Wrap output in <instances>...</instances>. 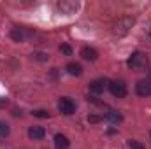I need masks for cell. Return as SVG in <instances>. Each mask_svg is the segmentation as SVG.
<instances>
[{
	"label": "cell",
	"mask_w": 151,
	"mask_h": 149,
	"mask_svg": "<svg viewBox=\"0 0 151 149\" xmlns=\"http://www.w3.org/2000/svg\"><path fill=\"white\" fill-rule=\"evenodd\" d=\"M128 148L130 149H144V146H142L139 140H132V139H130V140H128Z\"/></svg>",
	"instance_id": "obj_14"
},
{
	"label": "cell",
	"mask_w": 151,
	"mask_h": 149,
	"mask_svg": "<svg viewBox=\"0 0 151 149\" xmlns=\"http://www.w3.org/2000/svg\"><path fill=\"white\" fill-rule=\"evenodd\" d=\"M9 132H11L9 125H7V123H4V121H0V137H7V135H9Z\"/></svg>",
	"instance_id": "obj_12"
},
{
	"label": "cell",
	"mask_w": 151,
	"mask_h": 149,
	"mask_svg": "<svg viewBox=\"0 0 151 149\" xmlns=\"http://www.w3.org/2000/svg\"><path fill=\"white\" fill-rule=\"evenodd\" d=\"M100 119H102L100 116H88V121H90V123H99Z\"/></svg>",
	"instance_id": "obj_17"
},
{
	"label": "cell",
	"mask_w": 151,
	"mask_h": 149,
	"mask_svg": "<svg viewBox=\"0 0 151 149\" xmlns=\"http://www.w3.org/2000/svg\"><path fill=\"white\" fill-rule=\"evenodd\" d=\"M58 9L65 14H72L76 9H77V2H60L58 4Z\"/></svg>",
	"instance_id": "obj_9"
},
{
	"label": "cell",
	"mask_w": 151,
	"mask_h": 149,
	"mask_svg": "<svg viewBox=\"0 0 151 149\" xmlns=\"http://www.w3.org/2000/svg\"><path fill=\"white\" fill-rule=\"evenodd\" d=\"M11 37L14 39L16 42H21V40H23V34H21V30H19V28H14V30L11 32Z\"/></svg>",
	"instance_id": "obj_13"
},
{
	"label": "cell",
	"mask_w": 151,
	"mask_h": 149,
	"mask_svg": "<svg viewBox=\"0 0 151 149\" xmlns=\"http://www.w3.org/2000/svg\"><path fill=\"white\" fill-rule=\"evenodd\" d=\"M81 56H83L84 60H88V62H95V60L99 58V53H97L93 47H88V46H86V47L81 49Z\"/></svg>",
	"instance_id": "obj_7"
},
{
	"label": "cell",
	"mask_w": 151,
	"mask_h": 149,
	"mask_svg": "<svg viewBox=\"0 0 151 149\" xmlns=\"http://www.w3.org/2000/svg\"><path fill=\"white\" fill-rule=\"evenodd\" d=\"M32 114H34L35 117H49V112L44 111V109H37V111H34Z\"/></svg>",
	"instance_id": "obj_15"
},
{
	"label": "cell",
	"mask_w": 151,
	"mask_h": 149,
	"mask_svg": "<svg viewBox=\"0 0 151 149\" xmlns=\"http://www.w3.org/2000/svg\"><path fill=\"white\" fill-rule=\"evenodd\" d=\"M37 56H39V60H46V54H42V53H39Z\"/></svg>",
	"instance_id": "obj_18"
},
{
	"label": "cell",
	"mask_w": 151,
	"mask_h": 149,
	"mask_svg": "<svg viewBox=\"0 0 151 149\" xmlns=\"http://www.w3.org/2000/svg\"><path fill=\"white\" fill-rule=\"evenodd\" d=\"M44 135H46V130L42 126H30L28 128V137L34 139V140H40Z\"/></svg>",
	"instance_id": "obj_6"
},
{
	"label": "cell",
	"mask_w": 151,
	"mask_h": 149,
	"mask_svg": "<svg viewBox=\"0 0 151 149\" xmlns=\"http://www.w3.org/2000/svg\"><path fill=\"white\" fill-rule=\"evenodd\" d=\"M67 72L70 75H81L83 74V67L79 65V63H76V62H70V63H67Z\"/></svg>",
	"instance_id": "obj_10"
},
{
	"label": "cell",
	"mask_w": 151,
	"mask_h": 149,
	"mask_svg": "<svg viewBox=\"0 0 151 149\" xmlns=\"http://www.w3.org/2000/svg\"><path fill=\"white\" fill-rule=\"evenodd\" d=\"M107 86H109V91L113 93L116 98H125L127 97V86H125L123 81H113Z\"/></svg>",
	"instance_id": "obj_3"
},
{
	"label": "cell",
	"mask_w": 151,
	"mask_h": 149,
	"mask_svg": "<svg viewBox=\"0 0 151 149\" xmlns=\"http://www.w3.org/2000/svg\"><path fill=\"white\" fill-rule=\"evenodd\" d=\"M55 146H56V149H69L70 142H69V139H67L65 135L56 133V135H55Z\"/></svg>",
	"instance_id": "obj_8"
},
{
	"label": "cell",
	"mask_w": 151,
	"mask_h": 149,
	"mask_svg": "<svg viewBox=\"0 0 151 149\" xmlns=\"http://www.w3.org/2000/svg\"><path fill=\"white\" fill-rule=\"evenodd\" d=\"M106 117H107L111 123H114V125H118V123L123 121V116H121L118 111H107L106 112Z\"/></svg>",
	"instance_id": "obj_11"
},
{
	"label": "cell",
	"mask_w": 151,
	"mask_h": 149,
	"mask_svg": "<svg viewBox=\"0 0 151 149\" xmlns=\"http://www.w3.org/2000/svg\"><path fill=\"white\" fill-rule=\"evenodd\" d=\"M107 84H109V82H107L106 79H95V81L90 82V91H91L93 95H100V93H104V90H106Z\"/></svg>",
	"instance_id": "obj_4"
},
{
	"label": "cell",
	"mask_w": 151,
	"mask_h": 149,
	"mask_svg": "<svg viewBox=\"0 0 151 149\" xmlns=\"http://www.w3.org/2000/svg\"><path fill=\"white\" fill-rule=\"evenodd\" d=\"M150 137H151V133H150Z\"/></svg>",
	"instance_id": "obj_19"
},
{
	"label": "cell",
	"mask_w": 151,
	"mask_h": 149,
	"mask_svg": "<svg viewBox=\"0 0 151 149\" xmlns=\"http://www.w3.org/2000/svg\"><path fill=\"white\" fill-rule=\"evenodd\" d=\"M135 93L139 97H150L151 95V84L148 81H139L135 84Z\"/></svg>",
	"instance_id": "obj_5"
},
{
	"label": "cell",
	"mask_w": 151,
	"mask_h": 149,
	"mask_svg": "<svg viewBox=\"0 0 151 149\" xmlns=\"http://www.w3.org/2000/svg\"><path fill=\"white\" fill-rule=\"evenodd\" d=\"M58 111L62 112V114H65V116H70V114H74V111H76V104L69 98V97H62V98L58 100Z\"/></svg>",
	"instance_id": "obj_2"
},
{
	"label": "cell",
	"mask_w": 151,
	"mask_h": 149,
	"mask_svg": "<svg viewBox=\"0 0 151 149\" xmlns=\"http://www.w3.org/2000/svg\"><path fill=\"white\" fill-rule=\"evenodd\" d=\"M127 65L132 69V70H137V72H141V70H144L146 67H148V58H146V54H142V53H134L130 58H128V62H127Z\"/></svg>",
	"instance_id": "obj_1"
},
{
	"label": "cell",
	"mask_w": 151,
	"mask_h": 149,
	"mask_svg": "<svg viewBox=\"0 0 151 149\" xmlns=\"http://www.w3.org/2000/svg\"><path fill=\"white\" fill-rule=\"evenodd\" d=\"M60 51H62L63 54H67V56H69V54L72 53V49H70V46H67V44H62V46H60Z\"/></svg>",
	"instance_id": "obj_16"
}]
</instances>
